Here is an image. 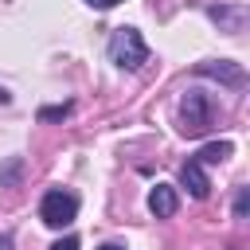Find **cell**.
I'll use <instances>...</instances> for the list:
<instances>
[{"label": "cell", "instance_id": "6da1fadb", "mask_svg": "<svg viewBox=\"0 0 250 250\" xmlns=\"http://www.w3.org/2000/svg\"><path fill=\"white\" fill-rule=\"evenodd\" d=\"M105 55H109V62L121 66V70H141V66L148 62V43L141 39L137 27H117V31L109 35V43H105Z\"/></svg>", "mask_w": 250, "mask_h": 250}, {"label": "cell", "instance_id": "7a4b0ae2", "mask_svg": "<svg viewBox=\"0 0 250 250\" xmlns=\"http://www.w3.org/2000/svg\"><path fill=\"white\" fill-rule=\"evenodd\" d=\"M74 215H78V195H74V191H66V188H51V191L39 199V219H43L51 230L70 227V223H74Z\"/></svg>", "mask_w": 250, "mask_h": 250}, {"label": "cell", "instance_id": "3957f363", "mask_svg": "<svg viewBox=\"0 0 250 250\" xmlns=\"http://www.w3.org/2000/svg\"><path fill=\"white\" fill-rule=\"evenodd\" d=\"M211 129V102L199 90H188L180 102V133L184 137H203Z\"/></svg>", "mask_w": 250, "mask_h": 250}, {"label": "cell", "instance_id": "277c9868", "mask_svg": "<svg viewBox=\"0 0 250 250\" xmlns=\"http://www.w3.org/2000/svg\"><path fill=\"white\" fill-rule=\"evenodd\" d=\"M195 70H199V74H207V78L227 82L230 90H242V86H246V70H242L238 62H230V59H219V62H215V59H207V62H199Z\"/></svg>", "mask_w": 250, "mask_h": 250}, {"label": "cell", "instance_id": "5b68a950", "mask_svg": "<svg viewBox=\"0 0 250 250\" xmlns=\"http://www.w3.org/2000/svg\"><path fill=\"white\" fill-rule=\"evenodd\" d=\"M180 184L188 188L191 199H207V195H211V180H207L203 164H195V160H184V164H180Z\"/></svg>", "mask_w": 250, "mask_h": 250}, {"label": "cell", "instance_id": "8992f818", "mask_svg": "<svg viewBox=\"0 0 250 250\" xmlns=\"http://www.w3.org/2000/svg\"><path fill=\"white\" fill-rule=\"evenodd\" d=\"M176 207H180V195H176L172 184H156V188L148 191V211H152L156 219H172Z\"/></svg>", "mask_w": 250, "mask_h": 250}, {"label": "cell", "instance_id": "52a82bcc", "mask_svg": "<svg viewBox=\"0 0 250 250\" xmlns=\"http://www.w3.org/2000/svg\"><path fill=\"white\" fill-rule=\"evenodd\" d=\"M207 16L215 20V23H223L230 35H238L242 31V23H246V8L242 4H234V8H223V4H211L207 8Z\"/></svg>", "mask_w": 250, "mask_h": 250}, {"label": "cell", "instance_id": "ba28073f", "mask_svg": "<svg viewBox=\"0 0 250 250\" xmlns=\"http://www.w3.org/2000/svg\"><path fill=\"white\" fill-rule=\"evenodd\" d=\"M230 152H234V145H230V141H215V145H203L191 160H195V164H223Z\"/></svg>", "mask_w": 250, "mask_h": 250}, {"label": "cell", "instance_id": "9c48e42d", "mask_svg": "<svg viewBox=\"0 0 250 250\" xmlns=\"http://www.w3.org/2000/svg\"><path fill=\"white\" fill-rule=\"evenodd\" d=\"M70 113V102H62V105H43L39 109V121H62Z\"/></svg>", "mask_w": 250, "mask_h": 250}, {"label": "cell", "instance_id": "30bf717a", "mask_svg": "<svg viewBox=\"0 0 250 250\" xmlns=\"http://www.w3.org/2000/svg\"><path fill=\"white\" fill-rule=\"evenodd\" d=\"M246 207H250V188H238V195H234V219H246Z\"/></svg>", "mask_w": 250, "mask_h": 250}, {"label": "cell", "instance_id": "8fae6325", "mask_svg": "<svg viewBox=\"0 0 250 250\" xmlns=\"http://www.w3.org/2000/svg\"><path fill=\"white\" fill-rule=\"evenodd\" d=\"M51 250H78V238H74V234H66V238H59Z\"/></svg>", "mask_w": 250, "mask_h": 250}, {"label": "cell", "instance_id": "7c38bea8", "mask_svg": "<svg viewBox=\"0 0 250 250\" xmlns=\"http://www.w3.org/2000/svg\"><path fill=\"white\" fill-rule=\"evenodd\" d=\"M86 4H90V8H102V12H105V8H113V4H121V0H86Z\"/></svg>", "mask_w": 250, "mask_h": 250}, {"label": "cell", "instance_id": "4fadbf2b", "mask_svg": "<svg viewBox=\"0 0 250 250\" xmlns=\"http://www.w3.org/2000/svg\"><path fill=\"white\" fill-rule=\"evenodd\" d=\"M98 250H125V246H121V242H102Z\"/></svg>", "mask_w": 250, "mask_h": 250}, {"label": "cell", "instance_id": "5bb4252c", "mask_svg": "<svg viewBox=\"0 0 250 250\" xmlns=\"http://www.w3.org/2000/svg\"><path fill=\"white\" fill-rule=\"evenodd\" d=\"M8 102H12V94H8V90H0V105H8Z\"/></svg>", "mask_w": 250, "mask_h": 250}]
</instances>
